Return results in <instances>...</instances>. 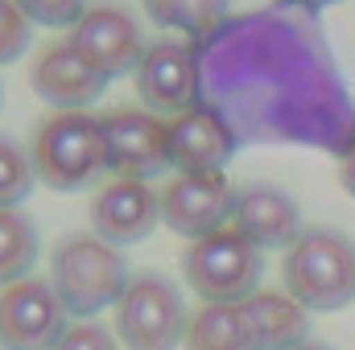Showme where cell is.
Returning <instances> with one entry per match:
<instances>
[{
  "label": "cell",
  "mask_w": 355,
  "mask_h": 350,
  "mask_svg": "<svg viewBox=\"0 0 355 350\" xmlns=\"http://www.w3.org/2000/svg\"><path fill=\"white\" fill-rule=\"evenodd\" d=\"M281 280L306 313H339L355 301V243L343 231L310 227L285 252Z\"/></svg>",
  "instance_id": "2"
},
{
  "label": "cell",
  "mask_w": 355,
  "mask_h": 350,
  "mask_svg": "<svg viewBox=\"0 0 355 350\" xmlns=\"http://www.w3.org/2000/svg\"><path fill=\"white\" fill-rule=\"evenodd\" d=\"M162 223V194L149 181L112 177L91 202V235L112 248H132Z\"/></svg>",
  "instance_id": "12"
},
{
  "label": "cell",
  "mask_w": 355,
  "mask_h": 350,
  "mask_svg": "<svg viewBox=\"0 0 355 350\" xmlns=\"http://www.w3.org/2000/svg\"><path fill=\"white\" fill-rule=\"evenodd\" d=\"M182 276L194 288V297H202V305H244L261 288L265 256L227 223L186 243Z\"/></svg>",
  "instance_id": "5"
},
{
  "label": "cell",
  "mask_w": 355,
  "mask_h": 350,
  "mask_svg": "<svg viewBox=\"0 0 355 350\" xmlns=\"http://www.w3.org/2000/svg\"><path fill=\"white\" fill-rule=\"evenodd\" d=\"M339 181H343V190L355 198V145H352V153L343 157V169H339Z\"/></svg>",
  "instance_id": "25"
},
{
  "label": "cell",
  "mask_w": 355,
  "mask_h": 350,
  "mask_svg": "<svg viewBox=\"0 0 355 350\" xmlns=\"http://www.w3.org/2000/svg\"><path fill=\"white\" fill-rule=\"evenodd\" d=\"M186 301L170 276L141 272L116 305V338L128 350H178L186 338Z\"/></svg>",
  "instance_id": "6"
},
{
  "label": "cell",
  "mask_w": 355,
  "mask_h": 350,
  "mask_svg": "<svg viewBox=\"0 0 355 350\" xmlns=\"http://www.w3.org/2000/svg\"><path fill=\"white\" fill-rule=\"evenodd\" d=\"M128 280L132 276H128L124 252L95 235H71L50 256V284H54L67 317L95 322L103 309H116Z\"/></svg>",
  "instance_id": "3"
},
{
  "label": "cell",
  "mask_w": 355,
  "mask_h": 350,
  "mask_svg": "<svg viewBox=\"0 0 355 350\" xmlns=\"http://www.w3.org/2000/svg\"><path fill=\"white\" fill-rule=\"evenodd\" d=\"M248 334L257 350H297L302 342H310V313L277 288H257L244 305H240Z\"/></svg>",
  "instance_id": "16"
},
{
  "label": "cell",
  "mask_w": 355,
  "mask_h": 350,
  "mask_svg": "<svg viewBox=\"0 0 355 350\" xmlns=\"http://www.w3.org/2000/svg\"><path fill=\"white\" fill-rule=\"evenodd\" d=\"M149 21L174 29L186 42H202L232 17V0H141Z\"/></svg>",
  "instance_id": "18"
},
{
  "label": "cell",
  "mask_w": 355,
  "mask_h": 350,
  "mask_svg": "<svg viewBox=\"0 0 355 350\" xmlns=\"http://www.w3.org/2000/svg\"><path fill=\"white\" fill-rule=\"evenodd\" d=\"M198 66H194V42L186 37H157L149 42L141 66H137V95L145 111L174 120L194 107Z\"/></svg>",
  "instance_id": "11"
},
{
  "label": "cell",
  "mask_w": 355,
  "mask_h": 350,
  "mask_svg": "<svg viewBox=\"0 0 355 350\" xmlns=\"http://www.w3.org/2000/svg\"><path fill=\"white\" fill-rule=\"evenodd\" d=\"M166 149L174 174H223L236 157V132L207 107H190L166 120Z\"/></svg>",
  "instance_id": "14"
},
{
  "label": "cell",
  "mask_w": 355,
  "mask_h": 350,
  "mask_svg": "<svg viewBox=\"0 0 355 350\" xmlns=\"http://www.w3.org/2000/svg\"><path fill=\"white\" fill-rule=\"evenodd\" d=\"M103 120V145H107V174L128 181H153L170 174V149H166V120L145 107H116Z\"/></svg>",
  "instance_id": "8"
},
{
  "label": "cell",
  "mask_w": 355,
  "mask_h": 350,
  "mask_svg": "<svg viewBox=\"0 0 355 350\" xmlns=\"http://www.w3.org/2000/svg\"><path fill=\"white\" fill-rule=\"evenodd\" d=\"M0 103H4V87H0Z\"/></svg>",
  "instance_id": "27"
},
{
  "label": "cell",
  "mask_w": 355,
  "mask_h": 350,
  "mask_svg": "<svg viewBox=\"0 0 355 350\" xmlns=\"http://www.w3.org/2000/svg\"><path fill=\"white\" fill-rule=\"evenodd\" d=\"M37 185L33 157L12 136H0V210H17Z\"/></svg>",
  "instance_id": "20"
},
{
  "label": "cell",
  "mask_w": 355,
  "mask_h": 350,
  "mask_svg": "<svg viewBox=\"0 0 355 350\" xmlns=\"http://www.w3.org/2000/svg\"><path fill=\"white\" fill-rule=\"evenodd\" d=\"M37 227L25 210H0V288L29 280L37 264Z\"/></svg>",
  "instance_id": "19"
},
{
  "label": "cell",
  "mask_w": 355,
  "mask_h": 350,
  "mask_svg": "<svg viewBox=\"0 0 355 350\" xmlns=\"http://www.w3.org/2000/svg\"><path fill=\"white\" fill-rule=\"evenodd\" d=\"M12 4L29 25H46V29H75L91 8L87 0H12Z\"/></svg>",
  "instance_id": "21"
},
{
  "label": "cell",
  "mask_w": 355,
  "mask_h": 350,
  "mask_svg": "<svg viewBox=\"0 0 355 350\" xmlns=\"http://www.w3.org/2000/svg\"><path fill=\"white\" fill-rule=\"evenodd\" d=\"M67 330V309L46 276L0 288V350H54Z\"/></svg>",
  "instance_id": "7"
},
{
  "label": "cell",
  "mask_w": 355,
  "mask_h": 350,
  "mask_svg": "<svg viewBox=\"0 0 355 350\" xmlns=\"http://www.w3.org/2000/svg\"><path fill=\"white\" fill-rule=\"evenodd\" d=\"M91 66L112 83V79H124V75H137L149 42L141 33V21L120 8V4H95L83 12V21L71 29L67 37Z\"/></svg>",
  "instance_id": "9"
},
{
  "label": "cell",
  "mask_w": 355,
  "mask_h": 350,
  "mask_svg": "<svg viewBox=\"0 0 355 350\" xmlns=\"http://www.w3.org/2000/svg\"><path fill=\"white\" fill-rule=\"evenodd\" d=\"M29 46H33V25L21 17L12 0H0V66L29 54Z\"/></svg>",
  "instance_id": "22"
},
{
  "label": "cell",
  "mask_w": 355,
  "mask_h": 350,
  "mask_svg": "<svg viewBox=\"0 0 355 350\" xmlns=\"http://www.w3.org/2000/svg\"><path fill=\"white\" fill-rule=\"evenodd\" d=\"M232 227H236L257 252H268V248L289 252V248L302 239V210H297V202H293L281 185L257 181V185H244V190L236 194Z\"/></svg>",
  "instance_id": "15"
},
{
  "label": "cell",
  "mask_w": 355,
  "mask_h": 350,
  "mask_svg": "<svg viewBox=\"0 0 355 350\" xmlns=\"http://www.w3.org/2000/svg\"><path fill=\"white\" fill-rule=\"evenodd\" d=\"M297 350H335V347H327V342H314V338H310V342H302Z\"/></svg>",
  "instance_id": "26"
},
{
  "label": "cell",
  "mask_w": 355,
  "mask_h": 350,
  "mask_svg": "<svg viewBox=\"0 0 355 350\" xmlns=\"http://www.w3.org/2000/svg\"><path fill=\"white\" fill-rule=\"evenodd\" d=\"M182 350H257L240 305H202L186 322Z\"/></svg>",
  "instance_id": "17"
},
{
  "label": "cell",
  "mask_w": 355,
  "mask_h": 350,
  "mask_svg": "<svg viewBox=\"0 0 355 350\" xmlns=\"http://www.w3.org/2000/svg\"><path fill=\"white\" fill-rule=\"evenodd\" d=\"M54 350H120V342H116V334H112L107 326H99V322H79V326H71V330L62 334V342Z\"/></svg>",
  "instance_id": "23"
},
{
  "label": "cell",
  "mask_w": 355,
  "mask_h": 350,
  "mask_svg": "<svg viewBox=\"0 0 355 350\" xmlns=\"http://www.w3.org/2000/svg\"><path fill=\"white\" fill-rule=\"evenodd\" d=\"M272 4L297 8V12H322V8H331V4H339V0H272Z\"/></svg>",
  "instance_id": "24"
},
{
  "label": "cell",
  "mask_w": 355,
  "mask_h": 350,
  "mask_svg": "<svg viewBox=\"0 0 355 350\" xmlns=\"http://www.w3.org/2000/svg\"><path fill=\"white\" fill-rule=\"evenodd\" d=\"M194 107L215 111L240 145H302L347 157L355 95L314 12H232L194 42Z\"/></svg>",
  "instance_id": "1"
},
{
  "label": "cell",
  "mask_w": 355,
  "mask_h": 350,
  "mask_svg": "<svg viewBox=\"0 0 355 350\" xmlns=\"http://www.w3.org/2000/svg\"><path fill=\"white\" fill-rule=\"evenodd\" d=\"M29 87L37 99H46L58 111H87L107 91V79L91 66L71 42H50L37 50L29 66Z\"/></svg>",
  "instance_id": "13"
},
{
  "label": "cell",
  "mask_w": 355,
  "mask_h": 350,
  "mask_svg": "<svg viewBox=\"0 0 355 350\" xmlns=\"http://www.w3.org/2000/svg\"><path fill=\"white\" fill-rule=\"evenodd\" d=\"M236 194L227 174H178L162 190V223L186 239H202L232 223Z\"/></svg>",
  "instance_id": "10"
},
{
  "label": "cell",
  "mask_w": 355,
  "mask_h": 350,
  "mask_svg": "<svg viewBox=\"0 0 355 350\" xmlns=\"http://www.w3.org/2000/svg\"><path fill=\"white\" fill-rule=\"evenodd\" d=\"M33 174L42 185L50 190H87L95 185V177L107 174V145H103V120L91 111H54L33 145Z\"/></svg>",
  "instance_id": "4"
}]
</instances>
